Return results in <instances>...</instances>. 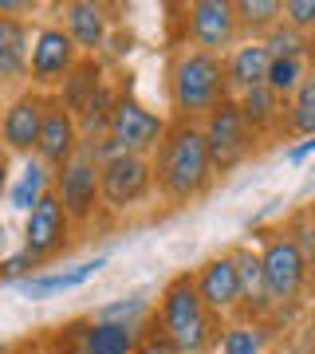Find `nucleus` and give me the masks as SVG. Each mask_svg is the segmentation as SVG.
I'll use <instances>...</instances> for the list:
<instances>
[{"label": "nucleus", "instance_id": "nucleus-30", "mask_svg": "<svg viewBox=\"0 0 315 354\" xmlns=\"http://www.w3.org/2000/svg\"><path fill=\"white\" fill-rule=\"evenodd\" d=\"M36 272H44V268H39L24 248H16V252H8L0 260V283H24V279L36 276Z\"/></svg>", "mask_w": 315, "mask_h": 354}, {"label": "nucleus", "instance_id": "nucleus-5", "mask_svg": "<svg viewBox=\"0 0 315 354\" xmlns=\"http://www.w3.org/2000/svg\"><path fill=\"white\" fill-rule=\"evenodd\" d=\"M197 127H201L205 150H209V162H213L217 177L233 174L237 165H244V158H249L252 146H256V134H252L249 122L240 118L237 99H221Z\"/></svg>", "mask_w": 315, "mask_h": 354}, {"label": "nucleus", "instance_id": "nucleus-20", "mask_svg": "<svg viewBox=\"0 0 315 354\" xmlns=\"http://www.w3.org/2000/svg\"><path fill=\"white\" fill-rule=\"evenodd\" d=\"M99 268H107V256H95V260H83L75 268H63V272H36V276H28L24 283H16V288L24 291L28 299H51V295H60V291H71V288H83Z\"/></svg>", "mask_w": 315, "mask_h": 354}, {"label": "nucleus", "instance_id": "nucleus-19", "mask_svg": "<svg viewBox=\"0 0 315 354\" xmlns=\"http://www.w3.org/2000/svg\"><path fill=\"white\" fill-rule=\"evenodd\" d=\"M102 83H107V64L95 59V55H83L75 64V71L63 79V87L55 91V102H60L63 111L75 114V122H79V114L87 111V102L95 99V91H99Z\"/></svg>", "mask_w": 315, "mask_h": 354}, {"label": "nucleus", "instance_id": "nucleus-9", "mask_svg": "<svg viewBox=\"0 0 315 354\" xmlns=\"http://www.w3.org/2000/svg\"><path fill=\"white\" fill-rule=\"evenodd\" d=\"M75 241V225L63 213V205L55 201V193H44L32 209L24 213V248L39 268H48L51 260H60Z\"/></svg>", "mask_w": 315, "mask_h": 354}, {"label": "nucleus", "instance_id": "nucleus-15", "mask_svg": "<svg viewBox=\"0 0 315 354\" xmlns=\"http://www.w3.org/2000/svg\"><path fill=\"white\" fill-rule=\"evenodd\" d=\"M55 24L71 36L79 55H95L99 59L107 39H111V8L95 4V0H67V4H60V20Z\"/></svg>", "mask_w": 315, "mask_h": 354}, {"label": "nucleus", "instance_id": "nucleus-37", "mask_svg": "<svg viewBox=\"0 0 315 354\" xmlns=\"http://www.w3.org/2000/svg\"><path fill=\"white\" fill-rule=\"evenodd\" d=\"M303 221H307V232H312V244H315V201L307 205V213H303Z\"/></svg>", "mask_w": 315, "mask_h": 354}, {"label": "nucleus", "instance_id": "nucleus-28", "mask_svg": "<svg viewBox=\"0 0 315 354\" xmlns=\"http://www.w3.org/2000/svg\"><path fill=\"white\" fill-rule=\"evenodd\" d=\"M303 79H307V59H272V64H268L264 87L272 91V95H280V99L288 102L291 95H296V87H300Z\"/></svg>", "mask_w": 315, "mask_h": 354}, {"label": "nucleus", "instance_id": "nucleus-24", "mask_svg": "<svg viewBox=\"0 0 315 354\" xmlns=\"http://www.w3.org/2000/svg\"><path fill=\"white\" fill-rule=\"evenodd\" d=\"M233 264H237V276H240V299H244V311H252L249 319H260L268 311V299H264V279H260V252L240 244L233 248Z\"/></svg>", "mask_w": 315, "mask_h": 354}, {"label": "nucleus", "instance_id": "nucleus-32", "mask_svg": "<svg viewBox=\"0 0 315 354\" xmlns=\"http://www.w3.org/2000/svg\"><path fill=\"white\" fill-rule=\"evenodd\" d=\"M134 354H177V346L154 327V319H150V323H146V335H142V342H138V351Z\"/></svg>", "mask_w": 315, "mask_h": 354}, {"label": "nucleus", "instance_id": "nucleus-38", "mask_svg": "<svg viewBox=\"0 0 315 354\" xmlns=\"http://www.w3.org/2000/svg\"><path fill=\"white\" fill-rule=\"evenodd\" d=\"M4 256H8V225L0 221V260H4Z\"/></svg>", "mask_w": 315, "mask_h": 354}, {"label": "nucleus", "instance_id": "nucleus-3", "mask_svg": "<svg viewBox=\"0 0 315 354\" xmlns=\"http://www.w3.org/2000/svg\"><path fill=\"white\" fill-rule=\"evenodd\" d=\"M221 99H228L221 55L193 51V48L177 51L174 64H170V106H174V118L201 122Z\"/></svg>", "mask_w": 315, "mask_h": 354}, {"label": "nucleus", "instance_id": "nucleus-27", "mask_svg": "<svg viewBox=\"0 0 315 354\" xmlns=\"http://www.w3.org/2000/svg\"><path fill=\"white\" fill-rule=\"evenodd\" d=\"M260 44L268 48V55H272V59H307V51L315 48V39L300 36V32H291L284 20H280L272 32H264V36H260Z\"/></svg>", "mask_w": 315, "mask_h": 354}, {"label": "nucleus", "instance_id": "nucleus-8", "mask_svg": "<svg viewBox=\"0 0 315 354\" xmlns=\"http://www.w3.org/2000/svg\"><path fill=\"white\" fill-rule=\"evenodd\" d=\"M170 118L158 111H150L142 99H134L130 91H118V102L111 111V122H107V142H111L114 153H142L150 158L154 146L162 142Z\"/></svg>", "mask_w": 315, "mask_h": 354}, {"label": "nucleus", "instance_id": "nucleus-14", "mask_svg": "<svg viewBox=\"0 0 315 354\" xmlns=\"http://www.w3.org/2000/svg\"><path fill=\"white\" fill-rule=\"evenodd\" d=\"M79 142H83V134H79V122L71 111H63L60 102H55V95L48 99V114H44V127H39V138H36V150H32V158H36L44 169H63V165L71 162L79 153Z\"/></svg>", "mask_w": 315, "mask_h": 354}, {"label": "nucleus", "instance_id": "nucleus-23", "mask_svg": "<svg viewBox=\"0 0 315 354\" xmlns=\"http://www.w3.org/2000/svg\"><path fill=\"white\" fill-rule=\"evenodd\" d=\"M44 193H51V169H44L36 158H24V162H20V174H12V181H8L4 205L16 209V213H28Z\"/></svg>", "mask_w": 315, "mask_h": 354}, {"label": "nucleus", "instance_id": "nucleus-4", "mask_svg": "<svg viewBox=\"0 0 315 354\" xmlns=\"http://www.w3.org/2000/svg\"><path fill=\"white\" fill-rule=\"evenodd\" d=\"M307 276H312V260L300 252V244L288 232H272L260 248V279H264L268 311L296 304L300 291L307 288Z\"/></svg>", "mask_w": 315, "mask_h": 354}, {"label": "nucleus", "instance_id": "nucleus-34", "mask_svg": "<svg viewBox=\"0 0 315 354\" xmlns=\"http://www.w3.org/2000/svg\"><path fill=\"white\" fill-rule=\"evenodd\" d=\"M8 181H12V158L0 150V205H4V197H8Z\"/></svg>", "mask_w": 315, "mask_h": 354}, {"label": "nucleus", "instance_id": "nucleus-2", "mask_svg": "<svg viewBox=\"0 0 315 354\" xmlns=\"http://www.w3.org/2000/svg\"><path fill=\"white\" fill-rule=\"evenodd\" d=\"M154 327L177 346V354H213V342L221 335V319L205 311L201 295L193 288V272H177L158 295L154 307Z\"/></svg>", "mask_w": 315, "mask_h": 354}, {"label": "nucleus", "instance_id": "nucleus-12", "mask_svg": "<svg viewBox=\"0 0 315 354\" xmlns=\"http://www.w3.org/2000/svg\"><path fill=\"white\" fill-rule=\"evenodd\" d=\"M233 44H240L233 0H193L186 8V48L225 55Z\"/></svg>", "mask_w": 315, "mask_h": 354}, {"label": "nucleus", "instance_id": "nucleus-26", "mask_svg": "<svg viewBox=\"0 0 315 354\" xmlns=\"http://www.w3.org/2000/svg\"><path fill=\"white\" fill-rule=\"evenodd\" d=\"M233 12L240 32H249V39H260L284 20V0H233Z\"/></svg>", "mask_w": 315, "mask_h": 354}, {"label": "nucleus", "instance_id": "nucleus-10", "mask_svg": "<svg viewBox=\"0 0 315 354\" xmlns=\"http://www.w3.org/2000/svg\"><path fill=\"white\" fill-rule=\"evenodd\" d=\"M51 193L55 201L63 205V213L71 216V225L83 228V225H95V216L102 213V201H99V162L87 158L79 150L71 162L51 174Z\"/></svg>", "mask_w": 315, "mask_h": 354}, {"label": "nucleus", "instance_id": "nucleus-7", "mask_svg": "<svg viewBox=\"0 0 315 354\" xmlns=\"http://www.w3.org/2000/svg\"><path fill=\"white\" fill-rule=\"evenodd\" d=\"M154 197L150 158L142 153H111L99 162V201L107 213H130Z\"/></svg>", "mask_w": 315, "mask_h": 354}, {"label": "nucleus", "instance_id": "nucleus-21", "mask_svg": "<svg viewBox=\"0 0 315 354\" xmlns=\"http://www.w3.org/2000/svg\"><path fill=\"white\" fill-rule=\"evenodd\" d=\"M237 111H240V118L249 122V130L256 134V142L264 138V134H280V130H284V99L272 95L268 87L244 91L237 99Z\"/></svg>", "mask_w": 315, "mask_h": 354}, {"label": "nucleus", "instance_id": "nucleus-25", "mask_svg": "<svg viewBox=\"0 0 315 354\" xmlns=\"http://www.w3.org/2000/svg\"><path fill=\"white\" fill-rule=\"evenodd\" d=\"M280 134H296V138H315V71H307L296 95L284 102V130Z\"/></svg>", "mask_w": 315, "mask_h": 354}, {"label": "nucleus", "instance_id": "nucleus-22", "mask_svg": "<svg viewBox=\"0 0 315 354\" xmlns=\"http://www.w3.org/2000/svg\"><path fill=\"white\" fill-rule=\"evenodd\" d=\"M268 327L260 319H228L213 342V354H268Z\"/></svg>", "mask_w": 315, "mask_h": 354}, {"label": "nucleus", "instance_id": "nucleus-16", "mask_svg": "<svg viewBox=\"0 0 315 354\" xmlns=\"http://www.w3.org/2000/svg\"><path fill=\"white\" fill-rule=\"evenodd\" d=\"M268 64H272V55H268V48L260 39H240V44H233V48L221 55L228 99H240V95L252 91V87H264Z\"/></svg>", "mask_w": 315, "mask_h": 354}, {"label": "nucleus", "instance_id": "nucleus-18", "mask_svg": "<svg viewBox=\"0 0 315 354\" xmlns=\"http://www.w3.org/2000/svg\"><path fill=\"white\" fill-rule=\"evenodd\" d=\"M146 327L138 323H107V319H79V339L87 354H134Z\"/></svg>", "mask_w": 315, "mask_h": 354}, {"label": "nucleus", "instance_id": "nucleus-6", "mask_svg": "<svg viewBox=\"0 0 315 354\" xmlns=\"http://www.w3.org/2000/svg\"><path fill=\"white\" fill-rule=\"evenodd\" d=\"M79 59H83L79 48L55 20L36 24L32 28V51H28V87L39 95H55L63 87V79L75 71Z\"/></svg>", "mask_w": 315, "mask_h": 354}, {"label": "nucleus", "instance_id": "nucleus-13", "mask_svg": "<svg viewBox=\"0 0 315 354\" xmlns=\"http://www.w3.org/2000/svg\"><path fill=\"white\" fill-rule=\"evenodd\" d=\"M193 288L201 295L205 311L221 323L244 311V299H240V276H237V264H233V252H221V256H209L197 272H193Z\"/></svg>", "mask_w": 315, "mask_h": 354}, {"label": "nucleus", "instance_id": "nucleus-1", "mask_svg": "<svg viewBox=\"0 0 315 354\" xmlns=\"http://www.w3.org/2000/svg\"><path fill=\"white\" fill-rule=\"evenodd\" d=\"M150 174H154V193L165 205L181 209V205L201 201L217 181L201 127L186 122V118H170L162 142L150 153Z\"/></svg>", "mask_w": 315, "mask_h": 354}, {"label": "nucleus", "instance_id": "nucleus-17", "mask_svg": "<svg viewBox=\"0 0 315 354\" xmlns=\"http://www.w3.org/2000/svg\"><path fill=\"white\" fill-rule=\"evenodd\" d=\"M28 51H32V20L0 16V91L28 87Z\"/></svg>", "mask_w": 315, "mask_h": 354}, {"label": "nucleus", "instance_id": "nucleus-11", "mask_svg": "<svg viewBox=\"0 0 315 354\" xmlns=\"http://www.w3.org/2000/svg\"><path fill=\"white\" fill-rule=\"evenodd\" d=\"M48 99L51 95H39V91L24 87L16 91L12 99L0 106V150L8 158H32L39 138V127H44V114H48Z\"/></svg>", "mask_w": 315, "mask_h": 354}, {"label": "nucleus", "instance_id": "nucleus-33", "mask_svg": "<svg viewBox=\"0 0 315 354\" xmlns=\"http://www.w3.org/2000/svg\"><path fill=\"white\" fill-rule=\"evenodd\" d=\"M32 12H36V4H32V0H0V16H12V20H28Z\"/></svg>", "mask_w": 315, "mask_h": 354}, {"label": "nucleus", "instance_id": "nucleus-29", "mask_svg": "<svg viewBox=\"0 0 315 354\" xmlns=\"http://www.w3.org/2000/svg\"><path fill=\"white\" fill-rule=\"evenodd\" d=\"M154 315V304L146 299V295H126V299H114V304L107 307H95V315L91 319H107V323H138V327H146Z\"/></svg>", "mask_w": 315, "mask_h": 354}, {"label": "nucleus", "instance_id": "nucleus-35", "mask_svg": "<svg viewBox=\"0 0 315 354\" xmlns=\"http://www.w3.org/2000/svg\"><path fill=\"white\" fill-rule=\"evenodd\" d=\"M12 354H55V346L48 339H32V342H20Z\"/></svg>", "mask_w": 315, "mask_h": 354}, {"label": "nucleus", "instance_id": "nucleus-31", "mask_svg": "<svg viewBox=\"0 0 315 354\" xmlns=\"http://www.w3.org/2000/svg\"><path fill=\"white\" fill-rule=\"evenodd\" d=\"M284 24L291 32H300V36L312 39L315 32V0H284Z\"/></svg>", "mask_w": 315, "mask_h": 354}, {"label": "nucleus", "instance_id": "nucleus-36", "mask_svg": "<svg viewBox=\"0 0 315 354\" xmlns=\"http://www.w3.org/2000/svg\"><path fill=\"white\" fill-rule=\"evenodd\" d=\"M312 153H315V138H303L300 146L288 150V162H303V158H312Z\"/></svg>", "mask_w": 315, "mask_h": 354}]
</instances>
